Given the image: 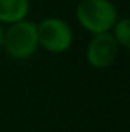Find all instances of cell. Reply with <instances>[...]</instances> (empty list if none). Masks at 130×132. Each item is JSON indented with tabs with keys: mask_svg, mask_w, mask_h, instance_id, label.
I'll return each instance as SVG.
<instances>
[{
	"mask_svg": "<svg viewBox=\"0 0 130 132\" xmlns=\"http://www.w3.org/2000/svg\"><path fill=\"white\" fill-rule=\"evenodd\" d=\"M76 15L78 23L92 34L108 32L116 21V9L109 0H81Z\"/></svg>",
	"mask_w": 130,
	"mask_h": 132,
	"instance_id": "obj_1",
	"label": "cell"
},
{
	"mask_svg": "<svg viewBox=\"0 0 130 132\" xmlns=\"http://www.w3.org/2000/svg\"><path fill=\"white\" fill-rule=\"evenodd\" d=\"M6 52L14 59L24 61L35 53L38 48V31L36 26L31 21H18L14 23L4 34Z\"/></svg>",
	"mask_w": 130,
	"mask_h": 132,
	"instance_id": "obj_2",
	"label": "cell"
},
{
	"mask_svg": "<svg viewBox=\"0 0 130 132\" xmlns=\"http://www.w3.org/2000/svg\"><path fill=\"white\" fill-rule=\"evenodd\" d=\"M38 42L49 52H64L73 42L70 27L60 18H46L38 27Z\"/></svg>",
	"mask_w": 130,
	"mask_h": 132,
	"instance_id": "obj_3",
	"label": "cell"
},
{
	"mask_svg": "<svg viewBox=\"0 0 130 132\" xmlns=\"http://www.w3.org/2000/svg\"><path fill=\"white\" fill-rule=\"evenodd\" d=\"M117 42L115 37L109 32L97 34L91 39L87 49V61L92 68H108L116 58Z\"/></svg>",
	"mask_w": 130,
	"mask_h": 132,
	"instance_id": "obj_4",
	"label": "cell"
},
{
	"mask_svg": "<svg viewBox=\"0 0 130 132\" xmlns=\"http://www.w3.org/2000/svg\"><path fill=\"white\" fill-rule=\"evenodd\" d=\"M28 9V0H0V23H18L25 18Z\"/></svg>",
	"mask_w": 130,
	"mask_h": 132,
	"instance_id": "obj_5",
	"label": "cell"
},
{
	"mask_svg": "<svg viewBox=\"0 0 130 132\" xmlns=\"http://www.w3.org/2000/svg\"><path fill=\"white\" fill-rule=\"evenodd\" d=\"M115 39L122 46L130 49V18H123L115 24Z\"/></svg>",
	"mask_w": 130,
	"mask_h": 132,
	"instance_id": "obj_6",
	"label": "cell"
},
{
	"mask_svg": "<svg viewBox=\"0 0 130 132\" xmlns=\"http://www.w3.org/2000/svg\"><path fill=\"white\" fill-rule=\"evenodd\" d=\"M3 42H4V32H3V28L0 26V48L3 46Z\"/></svg>",
	"mask_w": 130,
	"mask_h": 132,
	"instance_id": "obj_7",
	"label": "cell"
}]
</instances>
